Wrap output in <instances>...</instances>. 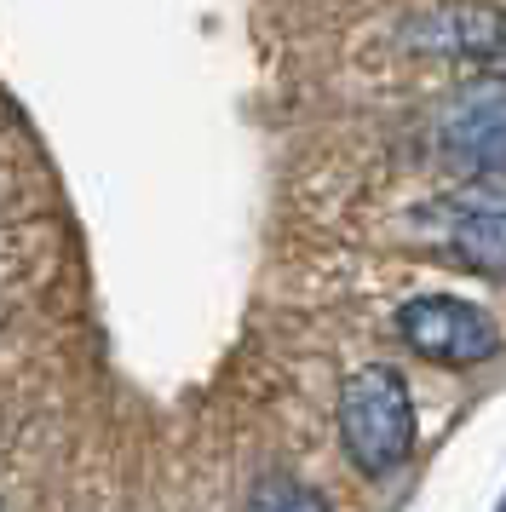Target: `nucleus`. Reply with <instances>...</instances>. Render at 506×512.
<instances>
[{
	"label": "nucleus",
	"instance_id": "f257e3e1",
	"mask_svg": "<svg viewBox=\"0 0 506 512\" xmlns=\"http://www.w3.org/2000/svg\"><path fill=\"white\" fill-rule=\"evenodd\" d=\"M340 443L363 478H391L414 455V397L409 380L386 363H363L340 380Z\"/></svg>",
	"mask_w": 506,
	"mask_h": 512
},
{
	"label": "nucleus",
	"instance_id": "20e7f679",
	"mask_svg": "<svg viewBox=\"0 0 506 512\" xmlns=\"http://www.w3.org/2000/svg\"><path fill=\"white\" fill-rule=\"evenodd\" d=\"M449 254L472 277L506 282V213L501 208H455L449 213Z\"/></svg>",
	"mask_w": 506,
	"mask_h": 512
},
{
	"label": "nucleus",
	"instance_id": "39448f33",
	"mask_svg": "<svg viewBox=\"0 0 506 512\" xmlns=\"http://www.w3.org/2000/svg\"><path fill=\"white\" fill-rule=\"evenodd\" d=\"M489 127H506V75L455 98V110H449V144L460 150V144H472Z\"/></svg>",
	"mask_w": 506,
	"mask_h": 512
},
{
	"label": "nucleus",
	"instance_id": "0eeeda50",
	"mask_svg": "<svg viewBox=\"0 0 506 512\" xmlns=\"http://www.w3.org/2000/svg\"><path fill=\"white\" fill-rule=\"evenodd\" d=\"M248 512H328V501H322L311 484H299V478H282V472H271V478H259V484H253Z\"/></svg>",
	"mask_w": 506,
	"mask_h": 512
},
{
	"label": "nucleus",
	"instance_id": "423d86ee",
	"mask_svg": "<svg viewBox=\"0 0 506 512\" xmlns=\"http://www.w3.org/2000/svg\"><path fill=\"white\" fill-rule=\"evenodd\" d=\"M455 167L472 179L478 190H495V196H506V127H489V133H478L472 144H460L455 150Z\"/></svg>",
	"mask_w": 506,
	"mask_h": 512
},
{
	"label": "nucleus",
	"instance_id": "f03ea898",
	"mask_svg": "<svg viewBox=\"0 0 506 512\" xmlns=\"http://www.w3.org/2000/svg\"><path fill=\"white\" fill-rule=\"evenodd\" d=\"M397 334L414 357L426 363H443V369H472V363H489L501 351V328L495 317L472 300H455V294H420L397 311Z\"/></svg>",
	"mask_w": 506,
	"mask_h": 512
},
{
	"label": "nucleus",
	"instance_id": "7ed1b4c3",
	"mask_svg": "<svg viewBox=\"0 0 506 512\" xmlns=\"http://www.w3.org/2000/svg\"><path fill=\"white\" fill-rule=\"evenodd\" d=\"M397 41L420 58H460V64H501L506 70V6L432 0L397 24Z\"/></svg>",
	"mask_w": 506,
	"mask_h": 512
}]
</instances>
